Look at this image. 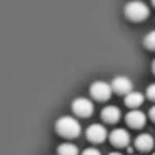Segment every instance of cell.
<instances>
[{
  "mask_svg": "<svg viewBox=\"0 0 155 155\" xmlns=\"http://www.w3.org/2000/svg\"><path fill=\"white\" fill-rule=\"evenodd\" d=\"M152 70H153V74H155V60L152 62Z\"/></svg>",
  "mask_w": 155,
  "mask_h": 155,
  "instance_id": "cell-17",
  "label": "cell"
},
{
  "mask_svg": "<svg viewBox=\"0 0 155 155\" xmlns=\"http://www.w3.org/2000/svg\"><path fill=\"white\" fill-rule=\"evenodd\" d=\"M55 130H57V134H60L65 138H75L80 135L82 125L75 117L64 115V117L57 118V122H55Z\"/></svg>",
  "mask_w": 155,
  "mask_h": 155,
  "instance_id": "cell-1",
  "label": "cell"
},
{
  "mask_svg": "<svg viewBox=\"0 0 155 155\" xmlns=\"http://www.w3.org/2000/svg\"><path fill=\"white\" fill-rule=\"evenodd\" d=\"M108 138L115 147H127L130 143V134L125 128H114L108 135Z\"/></svg>",
  "mask_w": 155,
  "mask_h": 155,
  "instance_id": "cell-7",
  "label": "cell"
},
{
  "mask_svg": "<svg viewBox=\"0 0 155 155\" xmlns=\"http://www.w3.org/2000/svg\"><path fill=\"white\" fill-rule=\"evenodd\" d=\"M58 155H78V147L72 142H64L57 147Z\"/></svg>",
  "mask_w": 155,
  "mask_h": 155,
  "instance_id": "cell-12",
  "label": "cell"
},
{
  "mask_svg": "<svg viewBox=\"0 0 155 155\" xmlns=\"http://www.w3.org/2000/svg\"><path fill=\"white\" fill-rule=\"evenodd\" d=\"M120 117H122V112L115 105H107V107L102 108V118L107 124H115V122L120 120Z\"/></svg>",
  "mask_w": 155,
  "mask_h": 155,
  "instance_id": "cell-9",
  "label": "cell"
},
{
  "mask_svg": "<svg viewBox=\"0 0 155 155\" xmlns=\"http://www.w3.org/2000/svg\"><path fill=\"white\" fill-rule=\"evenodd\" d=\"M124 12L132 22H143L148 17L150 10H148V5L142 0H130L127 2V5L124 7Z\"/></svg>",
  "mask_w": 155,
  "mask_h": 155,
  "instance_id": "cell-2",
  "label": "cell"
},
{
  "mask_svg": "<svg viewBox=\"0 0 155 155\" xmlns=\"http://www.w3.org/2000/svg\"><path fill=\"white\" fill-rule=\"evenodd\" d=\"M90 95L95 98V100H100V102H105L110 98L112 95V85L108 82H104V80H95L92 82L90 85Z\"/></svg>",
  "mask_w": 155,
  "mask_h": 155,
  "instance_id": "cell-3",
  "label": "cell"
},
{
  "mask_svg": "<svg viewBox=\"0 0 155 155\" xmlns=\"http://www.w3.org/2000/svg\"><path fill=\"white\" fill-rule=\"evenodd\" d=\"M152 155H155V152H153V153H152Z\"/></svg>",
  "mask_w": 155,
  "mask_h": 155,
  "instance_id": "cell-20",
  "label": "cell"
},
{
  "mask_svg": "<svg viewBox=\"0 0 155 155\" xmlns=\"http://www.w3.org/2000/svg\"><path fill=\"white\" fill-rule=\"evenodd\" d=\"M143 45L148 48V50H155V30L148 32L143 38Z\"/></svg>",
  "mask_w": 155,
  "mask_h": 155,
  "instance_id": "cell-13",
  "label": "cell"
},
{
  "mask_svg": "<svg viewBox=\"0 0 155 155\" xmlns=\"http://www.w3.org/2000/svg\"><path fill=\"white\" fill-rule=\"evenodd\" d=\"M152 5H153V7H155V0H152Z\"/></svg>",
  "mask_w": 155,
  "mask_h": 155,
  "instance_id": "cell-19",
  "label": "cell"
},
{
  "mask_svg": "<svg viewBox=\"0 0 155 155\" xmlns=\"http://www.w3.org/2000/svg\"><path fill=\"white\" fill-rule=\"evenodd\" d=\"M125 104L128 105V107H132L135 110L137 107H140L142 104H143V100H145V95L143 94H140V92H137V90H132L130 94H127L125 95Z\"/></svg>",
  "mask_w": 155,
  "mask_h": 155,
  "instance_id": "cell-11",
  "label": "cell"
},
{
  "mask_svg": "<svg viewBox=\"0 0 155 155\" xmlns=\"http://www.w3.org/2000/svg\"><path fill=\"white\" fill-rule=\"evenodd\" d=\"M72 110L75 112V115L78 117H90L94 114V102L90 98L85 97H77L74 102H72Z\"/></svg>",
  "mask_w": 155,
  "mask_h": 155,
  "instance_id": "cell-4",
  "label": "cell"
},
{
  "mask_svg": "<svg viewBox=\"0 0 155 155\" xmlns=\"http://www.w3.org/2000/svg\"><path fill=\"white\" fill-rule=\"evenodd\" d=\"M125 120H127V124L130 125L132 128H142L147 124V115H145L143 112L135 108V110H130L125 115Z\"/></svg>",
  "mask_w": 155,
  "mask_h": 155,
  "instance_id": "cell-8",
  "label": "cell"
},
{
  "mask_svg": "<svg viewBox=\"0 0 155 155\" xmlns=\"http://www.w3.org/2000/svg\"><path fill=\"white\" fill-rule=\"evenodd\" d=\"M145 97L155 102V84H150L147 87V90H145Z\"/></svg>",
  "mask_w": 155,
  "mask_h": 155,
  "instance_id": "cell-14",
  "label": "cell"
},
{
  "mask_svg": "<svg viewBox=\"0 0 155 155\" xmlns=\"http://www.w3.org/2000/svg\"><path fill=\"white\" fill-rule=\"evenodd\" d=\"M148 115H150V118H152V120L155 122V105H153V107L150 108V110H148Z\"/></svg>",
  "mask_w": 155,
  "mask_h": 155,
  "instance_id": "cell-16",
  "label": "cell"
},
{
  "mask_svg": "<svg viewBox=\"0 0 155 155\" xmlns=\"http://www.w3.org/2000/svg\"><path fill=\"white\" fill-rule=\"evenodd\" d=\"M82 155H102V153H100V150H98V148L88 147V148H85V150L82 152Z\"/></svg>",
  "mask_w": 155,
  "mask_h": 155,
  "instance_id": "cell-15",
  "label": "cell"
},
{
  "mask_svg": "<svg viewBox=\"0 0 155 155\" xmlns=\"http://www.w3.org/2000/svg\"><path fill=\"white\" fill-rule=\"evenodd\" d=\"M87 138L90 142H94V143H102V142H105V138L108 137V132L107 128L104 127V125L100 124H92L90 127L87 128Z\"/></svg>",
  "mask_w": 155,
  "mask_h": 155,
  "instance_id": "cell-6",
  "label": "cell"
},
{
  "mask_svg": "<svg viewBox=\"0 0 155 155\" xmlns=\"http://www.w3.org/2000/svg\"><path fill=\"white\" fill-rule=\"evenodd\" d=\"M108 155H122V153H118V152H110Z\"/></svg>",
  "mask_w": 155,
  "mask_h": 155,
  "instance_id": "cell-18",
  "label": "cell"
},
{
  "mask_svg": "<svg viewBox=\"0 0 155 155\" xmlns=\"http://www.w3.org/2000/svg\"><path fill=\"white\" fill-rule=\"evenodd\" d=\"M153 147V137L150 134H140L137 138H135V148L140 152H147L152 150Z\"/></svg>",
  "mask_w": 155,
  "mask_h": 155,
  "instance_id": "cell-10",
  "label": "cell"
},
{
  "mask_svg": "<svg viewBox=\"0 0 155 155\" xmlns=\"http://www.w3.org/2000/svg\"><path fill=\"white\" fill-rule=\"evenodd\" d=\"M110 85H112V90H114L115 94H120V95H127V94H130V92L134 90V84H132V80L128 77H125V75H118V77H115Z\"/></svg>",
  "mask_w": 155,
  "mask_h": 155,
  "instance_id": "cell-5",
  "label": "cell"
}]
</instances>
